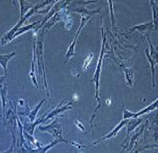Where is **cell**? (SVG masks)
Listing matches in <instances>:
<instances>
[{"mask_svg":"<svg viewBox=\"0 0 158 153\" xmlns=\"http://www.w3.org/2000/svg\"><path fill=\"white\" fill-rule=\"evenodd\" d=\"M46 33L44 30H41V32L38 35V41H37V48H35V55L37 58V65L38 70H39V74L41 76V79L43 81V79L44 80V85L46 92H47V97L49 98V88L47 85V80H46V76H45V64L44 61V34Z\"/></svg>","mask_w":158,"mask_h":153,"instance_id":"1","label":"cell"},{"mask_svg":"<svg viewBox=\"0 0 158 153\" xmlns=\"http://www.w3.org/2000/svg\"><path fill=\"white\" fill-rule=\"evenodd\" d=\"M102 50L101 54H100V57L98 59V64L96 66V70L95 72V76L92 78L91 82H95V99L96 100L98 101V106L96 107V108L95 110V113L94 115H92L91 117V124L93 122V120L95 119V116L97 113V110L101 108V100L99 99V95H98V92H99V80H100V74H101V69H102V58L104 57V52H105V43H106V37H105V33L103 32V27H102Z\"/></svg>","mask_w":158,"mask_h":153,"instance_id":"2","label":"cell"},{"mask_svg":"<svg viewBox=\"0 0 158 153\" xmlns=\"http://www.w3.org/2000/svg\"><path fill=\"white\" fill-rule=\"evenodd\" d=\"M39 128H40L41 131L48 132V133H51V134L53 135L54 137H55V140H57L59 143H68L73 144V145L79 147V148L87 146V145H83V144L77 143L75 142H72V141H68L64 139L63 129H62L61 125H60V124L58 123V121H57V118H56L51 123L46 125V126H44V127H43V126H40Z\"/></svg>","mask_w":158,"mask_h":153,"instance_id":"3","label":"cell"},{"mask_svg":"<svg viewBox=\"0 0 158 153\" xmlns=\"http://www.w3.org/2000/svg\"><path fill=\"white\" fill-rule=\"evenodd\" d=\"M53 2H54V1H53ZM53 2H51V1H44V2H42L41 4L37 5L36 6L34 7L29 13H26L23 17H20V19H19V22L17 23V25L15 26H14L13 29H12L10 32L8 33H6V35H4V37L2 38V40H1V45H5L6 43H7V42L11 41V39H12V37L13 36V34H14V33L17 32L19 28H20V26H21V25H22V23H24V21H25L26 19H28V18H30L34 13H39V10H38L39 8H41V7H43V6H45V5H47V4H51V3H53Z\"/></svg>","mask_w":158,"mask_h":153,"instance_id":"4","label":"cell"},{"mask_svg":"<svg viewBox=\"0 0 158 153\" xmlns=\"http://www.w3.org/2000/svg\"><path fill=\"white\" fill-rule=\"evenodd\" d=\"M90 18H91V15H82V16H81V26H80V28H79V30H78V32L76 33V35L75 37H74V39H73V41L71 43L69 49H68V50H67L66 56H65V62H64V64H65V63L69 60L70 58L74 55V47H75L77 39L79 37V35H80V33H81V29L83 28V26L86 25L87 21H88Z\"/></svg>","mask_w":158,"mask_h":153,"instance_id":"5","label":"cell"},{"mask_svg":"<svg viewBox=\"0 0 158 153\" xmlns=\"http://www.w3.org/2000/svg\"><path fill=\"white\" fill-rule=\"evenodd\" d=\"M64 102V101L62 100V101L59 103V105H58L57 108H56L55 109H53V110H51V111H49V113L47 114V115L45 116V118L44 119V122H45L46 121H48V120H50V119H52L53 117L57 116L58 114L62 113L64 111H67V110L72 109V104H73V102H69L68 104H65L64 107H63Z\"/></svg>","mask_w":158,"mask_h":153,"instance_id":"6","label":"cell"},{"mask_svg":"<svg viewBox=\"0 0 158 153\" xmlns=\"http://www.w3.org/2000/svg\"><path fill=\"white\" fill-rule=\"evenodd\" d=\"M128 121H129V120H123V121H121L120 123H119L117 127L114 128L111 132H110V133H109L108 135H106L105 136H103V137H102V139H100V140L95 142V143H94V144H97L98 143H100V142H102V141H104V140H106V139H110V138H113V137H115V136L117 135V134L118 133V131L120 130L121 128L128 123Z\"/></svg>","mask_w":158,"mask_h":153,"instance_id":"7","label":"cell"},{"mask_svg":"<svg viewBox=\"0 0 158 153\" xmlns=\"http://www.w3.org/2000/svg\"><path fill=\"white\" fill-rule=\"evenodd\" d=\"M5 77L6 76H3L0 81V95H1V100H2V104H3V110H4V113L6 114V105L8 98H7L6 92V84L4 82Z\"/></svg>","mask_w":158,"mask_h":153,"instance_id":"8","label":"cell"},{"mask_svg":"<svg viewBox=\"0 0 158 153\" xmlns=\"http://www.w3.org/2000/svg\"><path fill=\"white\" fill-rule=\"evenodd\" d=\"M45 100H43L40 102L37 106L33 109V110H31V111H27V112H25V113H19V115H24V116H27V117L29 118V121H30V122H34L35 120V118H36V115H37L38 110L41 108L42 105L44 103Z\"/></svg>","mask_w":158,"mask_h":153,"instance_id":"9","label":"cell"},{"mask_svg":"<svg viewBox=\"0 0 158 153\" xmlns=\"http://www.w3.org/2000/svg\"><path fill=\"white\" fill-rule=\"evenodd\" d=\"M41 22H42V20H39V21H36V22H34V23H32L30 25L28 26H22V27H20L19 30L17 31V32L15 33L14 34H13V36L11 39V41L14 39L15 37H17V36H19L20 35L21 33H23L27 32V31H28V30H31V29H35L36 27H37L38 26L41 24Z\"/></svg>","mask_w":158,"mask_h":153,"instance_id":"10","label":"cell"},{"mask_svg":"<svg viewBox=\"0 0 158 153\" xmlns=\"http://www.w3.org/2000/svg\"><path fill=\"white\" fill-rule=\"evenodd\" d=\"M35 59H36V55H35V43H34V47H33V61L31 64V72L29 74V76L31 77L32 81L34 84L36 86V88H38V84L36 81V77L35 75Z\"/></svg>","mask_w":158,"mask_h":153,"instance_id":"11","label":"cell"},{"mask_svg":"<svg viewBox=\"0 0 158 153\" xmlns=\"http://www.w3.org/2000/svg\"><path fill=\"white\" fill-rule=\"evenodd\" d=\"M16 55L15 52H13L11 54H8V55H0V65L3 67V69L5 70V73H6V76L7 74V63L8 61L13 57L14 56Z\"/></svg>","mask_w":158,"mask_h":153,"instance_id":"12","label":"cell"},{"mask_svg":"<svg viewBox=\"0 0 158 153\" xmlns=\"http://www.w3.org/2000/svg\"><path fill=\"white\" fill-rule=\"evenodd\" d=\"M155 28H156V26L154 25V23L153 22H148V23H145V24H142V25L135 26L132 29H130V31L139 30V32H143V31H151Z\"/></svg>","mask_w":158,"mask_h":153,"instance_id":"13","label":"cell"},{"mask_svg":"<svg viewBox=\"0 0 158 153\" xmlns=\"http://www.w3.org/2000/svg\"><path fill=\"white\" fill-rule=\"evenodd\" d=\"M157 105H158V100H156V101L154 102V103H152L150 106H148V107H147L144 109H142L141 111H139V112H137V113H134V115H133V119H135V118H138L139 116H140L141 115H144L146 113H148V112H150V111H153L154 109H156L157 108Z\"/></svg>","mask_w":158,"mask_h":153,"instance_id":"14","label":"cell"},{"mask_svg":"<svg viewBox=\"0 0 158 153\" xmlns=\"http://www.w3.org/2000/svg\"><path fill=\"white\" fill-rule=\"evenodd\" d=\"M146 48V56H147V58L148 60V63L151 65V70H152V77H153V85L155 86V65L157 64V62H156L155 60H153L150 56H149V51H148V48L147 47V45L145 44Z\"/></svg>","mask_w":158,"mask_h":153,"instance_id":"15","label":"cell"},{"mask_svg":"<svg viewBox=\"0 0 158 153\" xmlns=\"http://www.w3.org/2000/svg\"><path fill=\"white\" fill-rule=\"evenodd\" d=\"M141 121H142V119H137V118L132 119V120H129V121H128V123H127V124H128L127 135V136H128V135L130 134L135 128L137 127L138 125H139V123H140Z\"/></svg>","mask_w":158,"mask_h":153,"instance_id":"16","label":"cell"},{"mask_svg":"<svg viewBox=\"0 0 158 153\" xmlns=\"http://www.w3.org/2000/svg\"><path fill=\"white\" fill-rule=\"evenodd\" d=\"M62 12L64 13V28L67 30H70L72 28V25H73V18L70 16L64 9L62 10Z\"/></svg>","mask_w":158,"mask_h":153,"instance_id":"17","label":"cell"},{"mask_svg":"<svg viewBox=\"0 0 158 153\" xmlns=\"http://www.w3.org/2000/svg\"><path fill=\"white\" fill-rule=\"evenodd\" d=\"M147 40H148V43H149V46H150V57L153 59V60H155L156 62H157V51L155 49V48H154V46L151 43V41H150V39H149V36L148 35L147 36Z\"/></svg>","mask_w":158,"mask_h":153,"instance_id":"18","label":"cell"},{"mask_svg":"<svg viewBox=\"0 0 158 153\" xmlns=\"http://www.w3.org/2000/svg\"><path fill=\"white\" fill-rule=\"evenodd\" d=\"M133 115H134V113L127 110L123 105V120H129L131 118H133Z\"/></svg>","mask_w":158,"mask_h":153,"instance_id":"19","label":"cell"},{"mask_svg":"<svg viewBox=\"0 0 158 153\" xmlns=\"http://www.w3.org/2000/svg\"><path fill=\"white\" fill-rule=\"evenodd\" d=\"M94 58V54L93 53H90L89 56L86 57L85 59V61H84V64H83L82 66V70H86L88 69V67H89V65L91 63V61H92V59Z\"/></svg>","mask_w":158,"mask_h":153,"instance_id":"20","label":"cell"},{"mask_svg":"<svg viewBox=\"0 0 158 153\" xmlns=\"http://www.w3.org/2000/svg\"><path fill=\"white\" fill-rule=\"evenodd\" d=\"M139 147V149L136 150V151H132V153H139L141 151H144V150H147V149H151V148H157V144H155V145H145V146H138Z\"/></svg>","mask_w":158,"mask_h":153,"instance_id":"21","label":"cell"},{"mask_svg":"<svg viewBox=\"0 0 158 153\" xmlns=\"http://www.w3.org/2000/svg\"><path fill=\"white\" fill-rule=\"evenodd\" d=\"M12 135H13V143H12V145H11V148L6 151H5V152L3 153H13V150H14V145H15V143H16V140H15V136H14V132H13V129H12Z\"/></svg>","mask_w":158,"mask_h":153,"instance_id":"22","label":"cell"},{"mask_svg":"<svg viewBox=\"0 0 158 153\" xmlns=\"http://www.w3.org/2000/svg\"><path fill=\"white\" fill-rule=\"evenodd\" d=\"M108 3L110 4V13H111V24L112 26L115 27V19H114V14H113V6H112V1H108Z\"/></svg>","mask_w":158,"mask_h":153,"instance_id":"23","label":"cell"},{"mask_svg":"<svg viewBox=\"0 0 158 153\" xmlns=\"http://www.w3.org/2000/svg\"><path fill=\"white\" fill-rule=\"evenodd\" d=\"M75 124H76V126H77V128H79L81 131H83V132H85V131H86V128H84V126H83L82 123H81V121H78V120H76Z\"/></svg>","mask_w":158,"mask_h":153,"instance_id":"24","label":"cell"},{"mask_svg":"<svg viewBox=\"0 0 158 153\" xmlns=\"http://www.w3.org/2000/svg\"><path fill=\"white\" fill-rule=\"evenodd\" d=\"M2 77H3V76H0V81H1V79H2Z\"/></svg>","mask_w":158,"mask_h":153,"instance_id":"25","label":"cell"},{"mask_svg":"<svg viewBox=\"0 0 158 153\" xmlns=\"http://www.w3.org/2000/svg\"><path fill=\"white\" fill-rule=\"evenodd\" d=\"M76 153H77V152H76Z\"/></svg>","mask_w":158,"mask_h":153,"instance_id":"26","label":"cell"}]
</instances>
